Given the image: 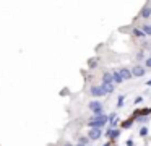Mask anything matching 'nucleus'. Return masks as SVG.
Here are the masks:
<instances>
[{"label": "nucleus", "mask_w": 151, "mask_h": 146, "mask_svg": "<svg viewBox=\"0 0 151 146\" xmlns=\"http://www.w3.org/2000/svg\"><path fill=\"white\" fill-rule=\"evenodd\" d=\"M63 146H73V145H72V143H65Z\"/></svg>", "instance_id": "26"}, {"label": "nucleus", "mask_w": 151, "mask_h": 146, "mask_svg": "<svg viewBox=\"0 0 151 146\" xmlns=\"http://www.w3.org/2000/svg\"><path fill=\"white\" fill-rule=\"evenodd\" d=\"M141 31L146 34V36H151V24H143V28Z\"/></svg>", "instance_id": "15"}, {"label": "nucleus", "mask_w": 151, "mask_h": 146, "mask_svg": "<svg viewBox=\"0 0 151 146\" xmlns=\"http://www.w3.org/2000/svg\"><path fill=\"white\" fill-rule=\"evenodd\" d=\"M106 135L109 136V141L114 143L115 140L119 138V135H120V130H119V128H109V130L106 132Z\"/></svg>", "instance_id": "5"}, {"label": "nucleus", "mask_w": 151, "mask_h": 146, "mask_svg": "<svg viewBox=\"0 0 151 146\" xmlns=\"http://www.w3.org/2000/svg\"><path fill=\"white\" fill-rule=\"evenodd\" d=\"M123 101H125V96H120L117 101V107H123Z\"/></svg>", "instance_id": "19"}, {"label": "nucleus", "mask_w": 151, "mask_h": 146, "mask_svg": "<svg viewBox=\"0 0 151 146\" xmlns=\"http://www.w3.org/2000/svg\"><path fill=\"white\" fill-rule=\"evenodd\" d=\"M146 85H148V86H151V80H148V81H146Z\"/></svg>", "instance_id": "25"}, {"label": "nucleus", "mask_w": 151, "mask_h": 146, "mask_svg": "<svg viewBox=\"0 0 151 146\" xmlns=\"http://www.w3.org/2000/svg\"><path fill=\"white\" fill-rule=\"evenodd\" d=\"M133 36H137V37H140V39H141V37H146V34H145V32L141 31V29H133Z\"/></svg>", "instance_id": "14"}, {"label": "nucleus", "mask_w": 151, "mask_h": 146, "mask_svg": "<svg viewBox=\"0 0 151 146\" xmlns=\"http://www.w3.org/2000/svg\"><path fill=\"white\" fill-rule=\"evenodd\" d=\"M145 114H150V115H151V109H150V107H145V109L135 110V112L132 114V117H133L135 120H137V118H140V117H141V115H145Z\"/></svg>", "instance_id": "7"}, {"label": "nucleus", "mask_w": 151, "mask_h": 146, "mask_svg": "<svg viewBox=\"0 0 151 146\" xmlns=\"http://www.w3.org/2000/svg\"><path fill=\"white\" fill-rule=\"evenodd\" d=\"M107 122H109L110 125H112V128H114L115 125H117V122H119V117H117V114H110L109 117H107Z\"/></svg>", "instance_id": "10"}, {"label": "nucleus", "mask_w": 151, "mask_h": 146, "mask_svg": "<svg viewBox=\"0 0 151 146\" xmlns=\"http://www.w3.org/2000/svg\"><path fill=\"white\" fill-rule=\"evenodd\" d=\"M127 146H133V140H128V141H127Z\"/></svg>", "instance_id": "23"}, {"label": "nucleus", "mask_w": 151, "mask_h": 146, "mask_svg": "<svg viewBox=\"0 0 151 146\" xmlns=\"http://www.w3.org/2000/svg\"><path fill=\"white\" fill-rule=\"evenodd\" d=\"M145 65H146V68H151V57H148L145 60Z\"/></svg>", "instance_id": "21"}, {"label": "nucleus", "mask_w": 151, "mask_h": 146, "mask_svg": "<svg viewBox=\"0 0 151 146\" xmlns=\"http://www.w3.org/2000/svg\"><path fill=\"white\" fill-rule=\"evenodd\" d=\"M133 122H135V118H133V117H130V118H128V120L122 122V127H123V128H128V127H130L132 123H133Z\"/></svg>", "instance_id": "16"}, {"label": "nucleus", "mask_w": 151, "mask_h": 146, "mask_svg": "<svg viewBox=\"0 0 151 146\" xmlns=\"http://www.w3.org/2000/svg\"><path fill=\"white\" fill-rule=\"evenodd\" d=\"M102 88H104V91H106V94H109V93H114V89H115V85H114V83H107V85H102Z\"/></svg>", "instance_id": "12"}, {"label": "nucleus", "mask_w": 151, "mask_h": 146, "mask_svg": "<svg viewBox=\"0 0 151 146\" xmlns=\"http://www.w3.org/2000/svg\"><path fill=\"white\" fill-rule=\"evenodd\" d=\"M140 16H143V18H150V16H151V8L150 7H145L141 10V13H140Z\"/></svg>", "instance_id": "13"}, {"label": "nucleus", "mask_w": 151, "mask_h": 146, "mask_svg": "<svg viewBox=\"0 0 151 146\" xmlns=\"http://www.w3.org/2000/svg\"><path fill=\"white\" fill-rule=\"evenodd\" d=\"M107 83H112V73L106 72L102 75V85H107Z\"/></svg>", "instance_id": "11"}, {"label": "nucleus", "mask_w": 151, "mask_h": 146, "mask_svg": "<svg viewBox=\"0 0 151 146\" xmlns=\"http://www.w3.org/2000/svg\"><path fill=\"white\" fill-rule=\"evenodd\" d=\"M78 143H80V145H83V146L90 145V138H88V136H81L80 140H78Z\"/></svg>", "instance_id": "17"}, {"label": "nucleus", "mask_w": 151, "mask_h": 146, "mask_svg": "<svg viewBox=\"0 0 151 146\" xmlns=\"http://www.w3.org/2000/svg\"><path fill=\"white\" fill-rule=\"evenodd\" d=\"M90 94H91V96H94V97H102V96H106V91H104L102 85L101 86H91Z\"/></svg>", "instance_id": "4"}, {"label": "nucleus", "mask_w": 151, "mask_h": 146, "mask_svg": "<svg viewBox=\"0 0 151 146\" xmlns=\"http://www.w3.org/2000/svg\"><path fill=\"white\" fill-rule=\"evenodd\" d=\"M101 136H102L101 128H90L88 130V138H90V141H96V140H99Z\"/></svg>", "instance_id": "3"}, {"label": "nucleus", "mask_w": 151, "mask_h": 146, "mask_svg": "<svg viewBox=\"0 0 151 146\" xmlns=\"http://www.w3.org/2000/svg\"><path fill=\"white\" fill-rule=\"evenodd\" d=\"M148 135V128L146 127H141V130H140V136H146Z\"/></svg>", "instance_id": "20"}, {"label": "nucleus", "mask_w": 151, "mask_h": 146, "mask_svg": "<svg viewBox=\"0 0 151 146\" xmlns=\"http://www.w3.org/2000/svg\"><path fill=\"white\" fill-rule=\"evenodd\" d=\"M107 123V115L106 114H99V115H93L88 120V127L90 128H102Z\"/></svg>", "instance_id": "1"}, {"label": "nucleus", "mask_w": 151, "mask_h": 146, "mask_svg": "<svg viewBox=\"0 0 151 146\" xmlns=\"http://www.w3.org/2000/svg\"><path fill=\"white\" fill-rule=\"evenodd\" d=\"M141 101H143V97H141V96L135 97V104H138V102H141Z\"/></svg>", "instance_id": "22"}, {"label": "nucleus", "mask_w": 151, "mask_h": 146, "mask_svg": "<svg viewBox=\"0 0 151 146\" xmlns=\"http://www.w3.org/2000/svg\"><path fill=\"white\" fill-rule=\"evenodd\" d=\"M88 67H90V68H96V67H98V59H91V60L88 62Z\"/></svg>", "instance_id": "18"}, {"label": "nucleus", "mask_w": 151, "mask_h": 146, "mask_svg": "<svg viewBox=\"0 0 151 146\" xmlns=\"http://www.w3.org/2000/svg\"><path fill=\"white\" fill-rule=\"evenodd\" d=\"M119 75L122 76V80L125 81V80H132V70H128V68H125V67H122V68H119Z\"/></svg>", "instance_id": "6"}, {"label": "nucleus", "mask_w": 151, "mask_h": 146, "mask_svg": "<svg viewBox=\"0 0 151 146\" xmlns=\"http://www.w3.org/2000/svg\"><path fill=\"white\" fill-rule=\"evenodd\" d=\"M145 75V68L143 67H140V65H137V67H133V70H132V76L133 78H140Z\"/></svg>", "instance_id": "8"}, {"label": "nucleus", "mask_w": 151, "mask_h": 146, "mask_svg": "<svg viewBox=\"0 0 151 146\" xmlns=\"http://www.w3.org/2000/svg\"><path fill=\"white\" fill-rule=\"evenodd\" d=\"M73 146H83V145H80V143H77V145H73Z\"/></svg>", "instance_id": "27"}, {"label": "nucleus", "mask_w": 151, "mask_h": 146, "mask_svg": "<svg viewBox=\"0 0 151 146\" xmlns=\"http://www.w3.org/2000/svg\"><path fill=\"white\" fill-rule=\"evenodd\" d=\"M110 145H112V141H107L106 145H102V146H110Z\"/></svg>", "instance_id": "24"}, {"label": "nucleus", "mask_w": 151, "mask_h": 146, "mask_svg": "<svg viewBox=\"0 0 151 146\" xmlns=\"http://www.w3.org/2000/svg\"><path fill=\"white\" fill-rule=\"evenodd\" d=\"M122 76H120V75H119V70H112V83H114V85H120V83H122Z\"/></svg>", "instance_id": "9"}, {"label": "nucleus", "mask_w": 151, "mask_h": 146, "mask_svg": "<svg viewBox=\"0 0 151 146\" xmlns=\"http://www.w3.org/2000/svg\"><path fill=\"white\" fill-rule=\"evenodd\" d=\"M88 107H90V110L93 112V115L102 114V102H99V101H91L90 104H88Z\"/></svg>", "instance_id": "2"}]
</instances>
